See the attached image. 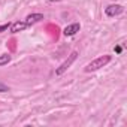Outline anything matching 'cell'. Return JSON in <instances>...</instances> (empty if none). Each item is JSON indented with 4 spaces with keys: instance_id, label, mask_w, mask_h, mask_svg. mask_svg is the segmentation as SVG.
<instances>
[{
    "instance_id": "6da1fadb",
    "label": "cell",
    "mask_w": 127,
    "mask_h": 127,
    "mask_svg": "<svg viewBox=\"0 0 127 127\" xmlns=\"http://www.w3.org/2000/svg\"><path fill=\"white\" fill-rule=\"evenodd\" d=\"M112 60V57L111 55H102V57H99V58H96V60H93L91 63H88V64L84 67V70L87 72V73H90V72H96V70H99L100 67H103V66H106L108 63Z\"/></svg>"
},
{
    "instance_id": "7a4b0ae2",
    "label": "cell",
    "mask_w": 127,
    "mask_h": 127,
    "mask_svg": "<svg viewBox=\"0 0 127 127\" xmlns=\"http://www.w3.org/2000/svg\"><path fill=\"white\" fill-rule=\"evenodd\" d=\"M76 57H78V51H72V52H70V55L67 57V60H64V61H63L61 64L55 69V75H57V76H60V75L64 73V72L72 66V63L76 60Z\"/></svg>"
},
{
    "instance_id": "3957f363",
    "label": "cell",
    "mask_w": 127,
    "mask_h": 127,
    "mask_svg": "<svg viewBox=\"0 0 127 127\" xmlns=\"http://www.w3.org/2000/svg\"><path fill=\"white\" fill-rule=\"evenodd\" d=\"M123 12H124V6H121V5H109L105 8V15L109 18H114Z\"/></svg>"
},
{
    "instance_id": "277c9868",
    "label": "cell",
    "mask_w": 127,
    "mask_h": 127,
    "mask_svg": "<svg viewBox=\"0 0 127 127\" xmlns=\"http://www.w3.org/2000/svg\"><path fill=\"white\" fill-rule=\"evenodd\" d=\"M81 30V24L79 23H73V24H69L63 29V34L64 36H75L78 32Z\"/></svg>"
},
{
    "instance_id": "5b68a950",
    "label": "cell",
    "mask_w": 127,
    "mask_h": 127,
    "mask_svg": "<svg viewBox=\"0 0 127 127\" xmlns=\"http://www.w3.org/2000/svg\"><path fill=\"white\" fill-rule=\"evenodd\" d=\"M43 20V15L42 14H32V15H27L26 17V24L30 27L32 24H36V23H39V21H42Z\"/></svg>"
},
{
    "instance_id": "8992f818",
    "label": "cell",
    "mask_w": 127,
    "mask_h": 127,
    "mask_svg": "<svg viewBox=\"0 0 127 127\" xmlns=\"http://www.w3.org/2000/svg\"><path fill=\"white\" fill-rule=\"evenodd\" d=\"M29 26L26 24V23H20V21H17V23H14V24H11V33H18V32H23V30H26Z\"/></svg>"
},
{
    "instance_id": "52a82bcc",
    "label": "cell",
    "mask_w": 127,
    "mask_h": 127,
    "mask_svg": "<svg viewBox=\"0 0 127 127\" xmlns=\"http://www.w3.org/2000/svg\"><path fill=\"white\" fill-rule=\"evenodd\" d=\"M11 61V55L9 54H2L0 55V66H5Z\"/></svg>"
},
{
    "instance_id": "ba28073f",
    "label": "cell",
    "mask_w": 127,
    "mask_h": 127,
    "mask_svg": "<svg viewBox=\"0 0 127 127\" xmlns=\"http://www.w3.org/2000/svg\"><path fill=\"white\" fill-rule=\"evenodd\" d=\"M6 91H9V87L5 85L3 82H0V93H6Z\"/></svg>"
},
{
    "instance_id": "9c48e42d",
    "label": "cell",
    "mask_w": 127,
    "mask_h": 127,
    "mask_svg": "<svg viewBox=\"0 0 127 127\" xmlns=\"http://www.w3.org/2000/svg\"><path fill=\"white\" fill-rule=\"evenodd\" d=\"M11 27V24L8 23V24H3V26H0V33H2V32H5V30H8Z\"/></svg>"
},
{
    "instance_id": "30bf717a",
    "label": "cell",
    "mask_w": 127,
    "mask_h": 127,
    "mask_svg": "<svg viewBox=\"0 0 127 127\" xmlns=\"http://www.w3.org/2000/svg\"><path fill=\"white\" fill-rule=\"evenodd\" d=\"M114 51H115L117 54H121V52H123V48H121V46L118 45V46H115V48H114Z\"/></svg>"
},
{
    "instance_id": "8fae6325",
    "label": "cell",
    "mask_w": 127,
    "mask_h": 127,
    "mask_svg": "<svg viewBox=\"0 0 127 127\" xmlns=\"http://www.w3.org/2000/svg\"><path fill=\"white\" fill-rule=\"evenodd\" d=\"M49 2H58V0H49Z\"/></svg>"
}]
</instances>
